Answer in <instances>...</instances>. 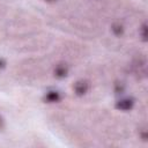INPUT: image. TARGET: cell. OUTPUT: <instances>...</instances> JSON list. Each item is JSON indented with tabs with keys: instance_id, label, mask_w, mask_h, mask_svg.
Instances as JSON below:
<instances>
[{
	"instance_id": "1",
	"label": "cell",
	"mask_w": 148,
	"mask_h": 148,
	"mask_svg": "<svg viewBox=\"0 0 148 148\" xmlns=\"http://www.w3.org/2000/svg\"><path fill=\"white\" fill-rule=\"evenodd\" d=\"M134 103H135V101H134L133 97H127V96H126V97H120V98L116 102L114 106H116V109L119 110V111H130V110L133 109Z\"/></svg>"
},
{
	"instance_id": "2",
	"label": "cell",
	"mask_w": 148,
	"mask_h": 148,
	"mask_svg": "<svg viewBox=\"0 0 148 148\" xmlns=\"http://www.w3.org/2000/svg\"><path fill=\"white\" fill-rule=\"evenodd\" d=\"M73 90L76 96H84L89 90V83L86 80H79L74 83Z\"/></svg>"
},
{
	"instance_id": "3",
	"label": "cell",
	"mask_w": 148,
	"mask_h": 148,
	"mask_svg": "<svg viewBox=\"0 0 148 148\" xmlns=\"http://www.w3.org/2000/svg\"><path fill=\"white\" fill-rule=\"evenodd\" d=\"M62 98V95L59 90H56V89H52V90H49L44 94V97L43 99L46 102V103H58L60 102Z\"/></svg>"
},
{
	"instance_id": "4",
	"label": "cell",
	"mask_w": 148,
	"mask_h": 148,
	"mask_svg": "<svg viewBox=\"0 0 148 148\" xmlns=\"http://www.w3.org/2000/svg\"><path fill=\"white\" fill-rule=\"evenodd\" d=\"M68 72L69 69L66 64H58L53 69V74L57 79H65L68 75Z\"/></svg>"
},
{
	"instance_id": "5",
	"label": "cell",
	"mask_w": 148,
	"mask_h": 148,
	"mask_svg": "<svg viewBox=\"0 0 148 148\" xmlns=\"http://www.w3.org/2000/svg\"><path fill=\"white\" fill-rule=\"evenodd\" d=\"M111 32H112L116 37H120V36L124 35V32H125V28H124V25H123L121 23H119V22H114V23L111 24Z\"/></svg>"
},
{
	"instance_id": "6",
	"label": "cell",
	"mask_w": 148,
	"mask_h": 148,
	"mask_svg": "<svg viewBox=\"0 0 148 148\" xmlns=\"http://www.w3.org/2000/svg\"><path fill=\"white\" fill-rule=\"evenodd\" d=\"M125 89H126V86H125V83L124 82H116L114 83V87H113V91H114V94L116 95H118V96H120V95H123L124 92H125Z\"/></svg>"
},
{
	"instance_id": "7",
	"label": "cell",
	"mask_w": 148,
	"mask_h": 148,
	"mask_svg": "<svg viewBox=\"0 0 148 148\" xmlns=\"http://www.w3.org/2000/svg\"><path fill=\"white\" fill-rule=\"evenodd\" d=\"M139 35L142 42H147V24L143 23L140 28H139Z\"/></svg>"
},
{
	"instance_id": "8",
	"label": "cell",
	"mask_w": 148,
	"mask_h": 148,
	"mask_svg": "<svg viewBox=\"0 0 148 148\" xmlns=\"http://www.w3.org/2000/svg\"><path fill=\"white\" fill-rule=\"evenodd\" d=\"M6 66H7V61H6V59L2 58V57H0V69L6 68Z\"/></svg>"
},
{
	"instance_id": "9",
	"label": "cell",
	"mask_w": 148,
	"mask_h": 148,
	"mask_svg": "<svg viewBox=\"0 0 148 148\" xmlns=\"http://www.w3.org/2000/svg\"><path fill=\"white\" fill-rule=\"evenodd\" d=\"M44 1H46V2H49V3H53V2H56L57 0H44Z\"/></svg>"
},
{
	"instance_id": "10",
	"label": "cell",
	"mask_w": 148,
	"mask_h": 148,
	"mask_svg": "<svg viewBox=\"0 0 148 148\" xmlns=\"http://www.w3.org/2000/svg\"><path fill=\"white\" fill-rule=\"evenodd\" d=\"M1 125H2V119L0 118V127H1Z\"/></svg>"
}]
</instances>
